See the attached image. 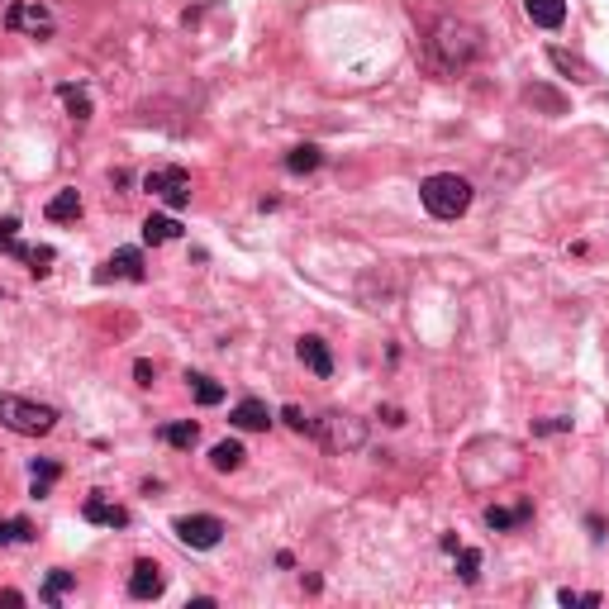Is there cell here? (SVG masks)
<instances>
[{"mask_svg": "<svg viewBox=\"0 0 609 609\" xmlns=\"http://www.w3.org/2000/svg\"><path fill=\"white\" fill-rule=\"evenodd\" d=\"M481 29L467 20H438L429 34V62L438 72H462V67H472L481 58Z\"/></svg>", "mask_w": 609, "mask_h": 609, "instance_id": "cell-1", "label": "cell"}, {"mask_svg": "<svg viewBox=\"0 0 609 609\" xmlns=\"http://www.w3.org/2000/svg\"><path fill=\"white\" fill-rule=\"evenodd\" d=\"M419 200L433 219H457L472 210V181L457 177V172H433L424 186H419Z\"/></svg>", "mask_w": 609, "mask_h": 609, "instance_id": "cell-2", "label": "cell"}, {"mask_svg": "<svg viewBox=\"0 0 609 609\" xmlns=\"http://www.w3.org/2000/svg\"><path fill=\"white\" fill-rule=\"evenodd\" d=\"M0 424L10 433H24V438H43L58 424V410L39 405V400H24V395H0Z\"/></svg>", "mask_w": 609, "mask_h": 609, "instance_id": "cell-3", "label": "cell"}, {"mask_svg": "<svg viewBox=\"0 0 609 609\" xmlns=\"http://www.w3.org/2000/svg\"><path fill=\"white\" fill-rule=\"evenodd\" d=\"M310 433L319 438V448H329V452H357L367 443V424L357 414H343V410H324L319 419H310Z\"/></svg>", "mask_w": 609, "mask_h": 609, "instance_id": "cell-4", "label": "cell"}, {"mask_svg": "<svg viewBox=\"0 0 609 609\" xmlns=\"http://www.w3.org/2000/svg\"><path fill=\"white\" fill-rule=\"evenodd\" d=\"M143 191H153L167 210H186L191 205V172L186 167H153L143 177Z\"/></svg>", "mask_w": 609, "mask_h": 609, "instance_id": "cell-5", "label": "cell"}, {"mask_svg": "<svg viewBox=\"0 0 609 609\" xmlns=\"http://www.w3.org/2000/svg\"><path fill=\"white\" fill-rule=\"evenodd\" d=\"M5 29L29 34V39H48V34H53V15L43 10L39 0H15V5L5 10Z\"/></svg>", "mask_w": 609, "mask_h": 609, "instance_id": "cell-6", "label": "cell"}, {"mask_svg": "<svg viewBox=\"0 0 609 609\" xmlns=\"http://www.w3.org/2000/svg\"><path fill=\"white\" fill-rule=\"evenodd\" d=\"M177 538L186 543V548H219V538H224V519H215V514H186V519H177Z\"/></svg>", "mask_w": 609, "mask_h": 609, "instance_id": "cell-7", "label": "cell"}, {"mask_svg": "<svg viewBox=\"0 0 609 609\" xmlns=\"http://www.w3.org/2000/svg\"><path fill=\"white\" fill-rule=\"evenodd\" d=\"M162 590H167V576H162V567L158 562H134V571H129V595L134 600H158Z\"/></svg>", "mask_w": 609, "mask_h": 609, "instance_id": "cell-8", "label": "cell"}, {"mask_svg": "<svg viewBox=\"0 0 609 609\" xmlns=\"http://www.w3.org/2000/svg\"><path fill=\"white\" fill-rule=\"evenodd\" d=\"M81 519H86V524H105V529H124V524H129V510H124V505H110L105 495H86Z\"/></svg>", "mask_w": 609, "mask_h": 609, "instance_id": "cell-9", "label": "cell"}, {"mask_svg": "<svg viewBox=\"0 0 609 609\" xmlns=\"http://www.w3.org/2000/svg\"><path fill=\"white\" fill-rule=\"evenodd\" d=\"M300 362H305L315 376H334V353H329V343L315 338V334L300 338Z\"/></svg>", "mask_w": 609, "mask_h": 609, "instance_id": "cell-10", "label": "cell"}, {"mask_svg": "<svg viewBox=\"0 0 609 609\" xmlns=\"http://www.w3.org/2000/svg\"><path fill=\"white\" fill-rule=\"evenodd\" d=\"M524 15L538 29H562L567 24V0H524Z\"/></svg>", "mask_w": 609, "mask_h": 609, "instance_id": "cell-11", "label": "cell"}, {"mask_svg": "<svg viewBox=\"0 0 609 609\" xmlns=\"http://www.w3.org/2000/svg\"><path fill=\"white\" fill-rule=\"evenodd\" d=\"M110 276H124V281H143V253L138 248H119L110 262H105V272H100V281H110Z\"/></svg>", "mask_w": 609, "mask_h": 609, "instance_id": "cell-12", "label": "cell"}, {"mask_svg": "<svg viewBox=\"0 0 609 609\" xmlns=\"http://www.w3.org/2000/svg\"><path fill=\"white\" fill-rule=\"evenodd\" d=\"M229 424H234V429L257 433V429H267V424H272V410H267L262 400H238L234 410H229Z\"/></svg>", "mask_w": 609, "mask_h": 609, "instance_id": "cell-13", "label": "cell"}, {"mask_svg": "<svg viewBox=\"0 0 609 609\" xmlns=\"http://www.w3.org/2000/svg\"><path fill=\"white\" fill-rule=\"evenodd\" d=\"M10 257H20V262H29V272L34 276H48V267H53V248H48V243H20V238H15V243H10Z\"/></svg>", "mask_w": 609, "mask_h": 609, "instance_id": "cell-14", "label": "cell"}, {"mask_svg": "<svg viewBox=\"0 0 609 609\" xmlns=\"http://www.w3.org/2000/svg\"><path fill=\"white\" fill-rule=\"evenodd\" d=\"M172 238H181V224L172 215H148L143 219V243H172Z\"/></svg>", "mask_w": 609, "mask_h": 609, "instance_id": "cell-15", "label": "cell"}, {"mask_svg": "<svg viewBox=\"0 0 609 609\" xmlns=\"http://www.w3.org/2000/svg\"><path fill=\"white\" fill-rule=\"evenodd\" d=\"M243 457H248L243 443L224 438V443H215V452H210V467H215V472H238V467H243Z\"/></svg>", "mask_w": 609, "mask_h": 609, "instance_id": "cell-16", "label": "cell"}, {"mask_svg": "<svg viewBox=\"0 0 609 609\" xmlns=\"http://www.w3.org/2000/svg\"><path fill=\"white\" fill-rule=\"evenodd\" d=\"M43 215L53 219V224H67V219H81V196L77 191H58V196L48 200V210Z\"/></svg>", "mask_w": 609, "mask_h": 609, "instance_id": "cell-17", "label": "cell"}, {"mask_svg": "<svg viewBox=\"0 0 609 609\" xmlns=\"http://www.w3.org/2000/svg\"><path fill=\"white\" fill-rule=\"evenodd\" d=\"M319 162H324V153H319L315 143H300V148H291V153H286V172L305 177V172H315Z\"/></svg>", "mask_w": 609, "mask_h": 609, "instance_id": "cell-18", "label": "cell"}, {"mask_svg": "<svg viewBox=\"0 0 609 609\" xmlns=\"http://www.w3.org/2000/svg\"><path fill=\"white\" fill-rule=\"evenodd\" d=\"M72 586H77V576H72V571H48V581H43L39 600H43V605H58V600H62V595H67Z\"/></svg>", "mask_w": 609, "mask_h": 609, "instance_id": "cell-19", "label": "cell"}, {"mask_svg": "<svg viewBox=\"0 0 609 609\" xmlns=\"http://www.w3.org/2000/svg\"><path fill=\"white\" fill-rule=\"evenodd\" d=\"M58 476H62L58 462H34V467H29V481H34V500H43V495L53 491V481H58Z\"/></svg>", "mask_w": 609, "mask_h": 609, "instance_id": "cell-20", "label": "cell"}, {"mask_svg": "<svg viewBox=\"0 0 609 609\" xmlns=\"http://www.w3.org/2000/svg\"><path fill=\"white\" fill-rule=\"evenodd\" d=\"M529 514H533L529 505H519V510H500V505H491V510H486V524H491V529H519Z\"/></svg>", "mask_w": 609, "mask_h": 609, "instance_id": "cell-21", "label": "cell"}, {"mask_svg": "<svg viewBox=\"0 0 609 609\" xmlns=\"http://www.w3.org/2000/svg\"><path fill=\"white\" fill-rule=\"evenodd\" d=\"M196 438H200V429L191 424V419H181V424H167V429H162V443H172V448H196Z\"/></svg>", "mask_w": 609, "mask_h": 609, "instance_id": "cell-22", "label": "cell"}, {"mask_svg": "<svg viewBox=\"0 0 609 609\" xmlns=\"http://www.w3.org/2000/svg\"><path fill=\"white\" fill-rule=\"evenodd\" d=\"M58 96H62V105H67V115L72 119H91V96H86L81 86H62Z\"/></svg>", "mask_w": 609, "mask_h": 609, "instance_id": "cell-23", "label": "cell"}, {"mask_svg": "<svg viewBox=\"0 0 609 609\" xmlns=\"http://www.w3.org/2000/svg\"><path fill=\"white\" fill-rule=\"evenodd\" d=\"M191 381V395H196V405H219L224 400V386L210 381V376H186Z\"/></svg>", "mask_w": 609, "mask_h": 609, "instance_id": "cell-24", "label": "cell"}, {"mask_svg": "<svg viewBox=\"0 0 609 609\" xmlns=\"http://www.w3.org/2000/svg\"><path fill=\"white\" fill-rule=\"evenodd\" d=\"M524 100H529V105H543L548 115H562V110H567V100L557 96V91H548V86H529V91H524Z\"/></svg>", "mask_w": 609, "mask_h": 609, "instance_id": "cell-25", "label": "cell"}, {"mask_svg": "<svg viewBox=\"0 0 609 609\" xmlns=\"http://www.w3.org/2000/svg\"><path fill=\"white\" fill-rule=\"evenodd\" d=\"M457 576H462L467 586H476V576H481V552H476V548H457Z\"/></svg>", "mask_w": 609, "mask_h": 609, "instance_id": "cell-26", "label": "cell"}, {"mask_svg": "<svg viewBox=\"0 0 609 609\" xmlns=\"http://www.w3.org/2000/svg\"><path fill=\"white\" fill-rule=\"evenodd\" d=\"M29 538H34L29 519H0V543H29Z\"/></svg>", "mask_w": 609, "mask_h": 609, "instance_id": "cell-27", "label": "cell"}, {"mask_svg": "<svg viewBox=\"0 0 609 609\" xmlns=\"http://www.w3.org/2000/svg\"><path fill=\"white\" fill-rule=\"evenodd\" d=\"M548 58L557 62V67H562V72H576V77H586V67H581V62L571 58V53H562V48H548Z\"/></svg>", "mask_w": 609, "mask_h": 609, "instance_id": "cell-28", "label": "cell"}, {"mask_svg": "<svg viewBox=\"0 0 609 609\" xmlns=\"http://www.w3.org/2000/svg\"><path fill=\"white\" fill-rule=\"evenodd\" d=\"M281 419H286V424H291L295 433L310 429V419H305V410H300V405H286V410H281Z\"/></svg>", "mask_w": 609, "mask_h": 609, "instance_id": "cell-29", "label": "cell"}, {"mask_svg": "<svg viewBox=\"0 0 609 609\" xmlns=\"http://www.w3.org/2000/svg\"><path fill=\"white\" fill-rule=\"evenodd\" d=\"M134 376H138V386H153V381H158V367H153L148 357H138V362H134Z\"/></svg>", "mask_w": 609, "mask_h": 609, "instance_id": "cell-30", "label": "cell"}, {"mask_svg": "<svg viewBox=\"0 0 609 609\" xmlns=\"http://www.w3.org/2000/svg\"><path fill=\"white\" fill-rule=\"evenodd\" d=\"M571 419H543V424H533V433H567Z\"/></svg>", "mask_w": 609, "mask_h": 609, "instance_id": "cell-31", "label": "cell"}, {"mask_svg": "<svg viewBox=\"0 0 609 609\" xmlns=\"http://www.w3.org/2000/svg\"><path fill=\"white\" fill-rule=\"evenodd\" d=\"M557 600H562V605H586V595H576V590H562V595H557Z\"/></svg>", "mask_w": 609, "mask_h": 609, "instance_id": "cell-32", "label": "cell"}]
</instances>
